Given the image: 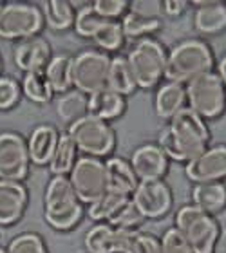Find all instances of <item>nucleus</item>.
Instances as JSON below:
<instances>
[{"instance_id":"f257e3e1","label":"nucleus","mask_w":226,"mask_h":253,"mask_svg":"<svg viewBox=\"0 0 226 253\" xmlns=\"http://www.w3.org/2000/svg\"><path fill=\"white\" fill-rule=\"evenodd\" d=\"M210 137L205 120L186 107L169 120L159 136V148L172 161L190 163L210 147Z\"/></svg>"},{"instance_id":"f03ea898","label":"nucleus","mask_w":226,"mask_h":253,"mask_svg":"<svg viewBox=\"0 0 226 253\" xmlns=\"http://www.w3.org/2000/svg\"><path fill=\"white\" fill-rule=\"evenodd\" d=\"M214 51L199 38H186L176 43L167 54L165 78L169 82L186 85L201 74L212 73L214 69Z\"/></svg>"},{"instance_id":"7ed1b4c3","label":"nucleus","mask_w":226,"mask_h":253,"mask_svg":"<svg viewBox=\"0 0 226 253\" xmlns=\"http://www.w3.org/2000/svg\"><path fill=\"white\" fill-rule=\"evenodd\" d=\"M84 217V203L74 194L67 175H53L44 194V219L54 230H73Z\"/></svg>"},{"instance_id":"20e7f679","label":"nucleus","mask_w":226,"mask_h":253,"mask_svg":"<svg viewBox=\"0 0 226 253\" xmlns=\"http://www.w3.org/2000/svg\"><path fill=\"white\" fill-rule=\"evenodd\" d=\"M176 230L194 253H214L221 226L214 215L194 205L181 206L176 213Z\"/></svg>"},{"instance_id":"39448f33","label":"nucleus","mask_w":226,"mask_h":253,"mask_svg":"<svg viewBox=\"0 0 226 253\" xmlns=\"http://www.w3.org/2000/svg\"><path fill=\"white\" fill-rule=\"evenodd\" d=\"M139 89H152L165 78L167 51L158 40L143 38L127 56Z\"/></svg>"},{"instance_id":"423d86ee","label":"nucleus","mask_w":226,"mask_h":253,"mask_svg":"<svg viewBox=\"0 0 226 253\" xmlns=\"http://www.w3.org/2000/svg\"><path fill=\"white\" fill-rule=\"evenodd\" d=\"M188 109L203 120H216L226 109V87L216 73L201 74L184 85Z\"/></svg>"},{"instance_id":"0eeeda50","label":"nucleus","mask_w":226,"mask_h":253,"mask_svg":"<svg viewBox=\"0 0 226 253\" xmlns=\"http://www.w3.org/2000/svg\"><path fill=\"white\" fill-rule=\"evenodd\" d=\"M67 134L76 148L90 158H107L116 147V132L111 123L89 114L69 125Z\"/></svg>"},{"instance_id":"6e6552de","label":"nucleus","mask_w":226,"mask_h":253,"mask_svg":"<svg viewBox=\"0 0 226 253\" xmlns=\"http://www.w3.org/2000/svg\"><path fill=\"white\" fill-rule=\"evenodd\" d=\"M44 26L40 7L27 2H9L0 9V38L24 40L35 37Z\"/></svg>"},{"instance_id":"1a4fd4ad","label":"nucleus","mask_w":226,"mask_h":253,"mask_svg":"<svg viewBox=\"0 0 226 253\" xmlns=\"http://www.w3.org/2000/svg\"><path fill=\"white\" fill-rule=\"evenodd\" d=\"M111 56L103 51L87 49L73 56V87L90 96L96 90L107 87Z\"/></svg>"},{"instance_id":"9d476101","label":"nucleus","mask_w":226,"mask_h":253,"mask_svg":"<svg viewBox=\"0 0 226 253\" xmlns=\"http://www.w3.org/2000/svg\"><path fill=\"white\" fill-rule=\"evenodd\" d=\"M69 183L84 205H90L107 190L105 161L90 156H82L69 172Z\"/></svg>"},{"instance_id":"9b49d317","label":"nucleus","mask_w":226,"mask_h":253,"mask_svg":"<svg viewBox=\"0 0 226 253\" xmlns=\"http://www.w3.org/2000/svg\"><path fill=\"white\" fill-rule=\"evenodd\" d=\"M27 141L13 130L0 132V179L22 183L29 174Z\"/></svg>"},{"instance_id":"f8f14e48","label":"nucleus","mask_w":226,"mask_h":253,"mask_svg":"<svg viewBox=\"0 0 226 253\" xmlns=\"http://www.w3.org/2000/svg\"><path fill=\"white\" fill-rule=\"evenodd\" d=\"M131 201L147 219H159L167 215L172 208L174 197L170 186L163 179L159 181H139L132 192Z\"/></svg>"},{"instance_id":"ddd939ff","label":"nucleus","mask_w":226,"mask_h":253,"mask_svg":"<svg viewBox=\"0 0 226 253\" xmlns=\"http://www.w3.org/2000/svg\"><path fill=\"white\" fill-rule=\"evenodd\" d=\"M184 174L195 185L226 179V145L221 143V145L208 147L205 152L186 163Z\"/></svg>"},{"instance_id":"4468645a","label":"nucleus","mask_w":226,"mask_h":253,"mask_svg":"<svg viewBox=\"0 0 226 253\" xmlns=\"http://www.w3.org/2000/svg\"><path fill=\"white\" fill-rule=\"evenodd\" d=\"M137 232H121L98 222L85 235V248L89 253H131Z\"/></svg>"},{"instance_id":"2eb2a0df","label":"nucleus","mask_w":226,"mask_h":253,"mask_svg":"<svg viewBox=\"0 0 226 253\" xmlns=\"http://www.w3.org/2000/svg\"><path fill=\"white\" fill-rule=\"evenodd\" d=\"M131 167L137 181H159L169 170V158L159 145L145 143L132 152Z\"/></svg>"},{"instance_id":"dca6fc26","label":"nucleus","mask_w":226,"mask_h":253,"mask_svg":"<svg viewBox=\"0 0 226 253\" xmlns=\"http://www.w3.org/2000/svg\"><path fill=\"white\" fill-rule=\"evenodd\" d=\"M53 58L51 45L44 37L35 35V37L18 40L13 51V60L15 65L24 73H38L47 67L49 60Z\"/></svg>"},{"instance_id":"f3484780","label":"nucleus","mask_w":226,"mask_h":253,"mask_svg":"<svg viewBox=\"0 0 226 253\" xmlns=\"http://www.w3.org/2000/svg\"><path fill=\"white\" fill-rule=\"evenodd\" d=\"M29 203L24 183L0 179V226H11L20 221Z\"/></svg>"},{"instance_id":"a211bd4d","label":"nucleus","mask_w":226,"mask_h":253,"mask_svg":"<svg viewBox=\"0 0 226 253\" xmlns=\"http://www.w3.org/2000/svg\"><path fill=\"white\" fill-rule=\"evenodd\" d=\"M60 139V132L54 125L42 123L33 128L31 136L27 139V152L29 159L35 165H49L54 154V148Z\"/></svg>"},{"instance_id":"6ab92c4d","label":"nucleus","mask_w":226,"mask_h":253,"mask_svg":"<svg viewBox=\"0 0 226 253\" xmlns=\"http://www.w3.org/2000/svg\"><path fill=\"white\" fill-rule=\"evenodd\" d=\"M127 109L125 96L118 94L109 87L96 90L89 96V116H94L103 122L120 118Z\"/></svg>"},{"instance_id":"aec40b11","label":"nucleus","mask_w":226,"mask_h":253,"mask_svg":"<svg viewBox=\"0 0 226 253\" xmlns=\"http://www.w3.org/2000/svg\"><path fill=\"white\" fill-rule=\"evenodd\" d=\"M156 114L161 120H172L179 111L186 109V87L183 84L167 82L158 89L154 100Z\"/></svg>"},{"instance_id":"412c9836","label":"nucleus","mask_w":226,"mask_h":253,"mask_svg":"<svg viewBox=\"0 0 226 253\" xmlns=\"http://www.w3.org/2000/svg\"><path fill=\"white\" fill-rule=\"evenodd\" d=\"M105 174H107V188L118 194H123L131 197L132 192L137 186V177L131 167V161L123 158H109L105 161Z\"/></svg>"},{"instance_id":"4be33fe9","label":"nucleus","mask_w":226,"mask_h":253,"mask_svg":"<svg viewBox=\"0 0 226 253\" xmlns=\"http://www.w3.org/2000/svg\"><path fill=\"white\" fill-rule=\"evenodd\" d=\"M197 9L194 13V26L199 33L216 35L226 29V4L214 0L195 2Z\"/></svg>"},{"instance_id":"5701e85b","label":"nucleus","mask_w":226,"mask_h":253,"mask_svg":"<svg viewBox=\"0 0 226 253\" xmlns=\"http://www.w3.org/2000/svg\"><path fill=\"white\" fill-rule=\"evenodd\" d=\"M194 206L206 213H219L226 208V185L223 181L217 183H197L192 188Z\"/></svg>"},{"instance_id":"b1692460","label":"nucleus","mask_w":226,"mask_h":253,"mask_svg":"<svg viewBox=\"0 0 226 253\" xmlns=\"http://www.w3.org/2000/svg\"><path fill=\"white\" fill-rule=\"evenodd\" d=\"M163 26V22L159 15H150V13H141L136 9H129L123 15L121 20V29L125 33V37L131 38H148V35L159 31V27Z\"/></svg>"},{"instance_id":"393cba45","label":"nucleus","mask_w":226,"mask_h":253,"mask_svg":"<svg viewBox=\"0 0 226 253\" xmlns=\"http://www.w3.org/2000/svg\"><path fill=\"white\" fill-rule=\"evenodd\" d=\"M49 85L54 92H67L73 87V56L71 54H56L49 60L44 69Z\"/></svg>"},{"instance_id":"a878e982","label":"nucleus","mask_w":226,"mask_h":253,"mask_svg":"<svg viewBox=\"0 0 226 253\" xmlns=\"http://www.w3.org/2000/svg\"><path fill=\"white\" fill-rule=\"evenodd\" d=\"M56 114L69 125L89 114V96L80 90H67L56 100Z\"/></svg>"},{"instance_id":"bb28decb","label":"nucleus","mask_w":226,"mask_h":253,"mask_svg":"<svg viewBox=\"0 0 226 253\" xmlns=\"http://www.w3.org/2000/svg\"><path fill=\"white\" fill-rule=\"evenodd\" d=\"M107 87L121 96H129L136 90V78H134V73H132L129 60L125 56L111 58L109 74H107Z\"/></svg>"},{"instance_id":"cd10ccee","label":"nucleus","mask_w":226,"mask_h":253,"mask_svg":"<svg viewBox=\"0 0 226 253\" xmlns=\"http://www.w3.org/2000/svg\"><path fill=\"white\" fill-rule=\"evenodd\" d=\"M78 161V148L69 137V134H60L58 145L54 148V154L49 161V170L53 175H69L73 170L74 163Z\"/></svg>"},{"instance_id":"c85d7f7f","label":"nucleus","mask_w":226,"mask_h":253,"mask_svg":"<svg viewBox=\"0 0 226 253\" xmlns=\"http://www.w3.org/2000/svg\"><path fill=\"white\" fill-rule=\"evenodd\" d=\"M44 20L53 31H63L73 27L76 7L67 0H51L44 5Z\"/></svg>"},{"instance_id":"c756f323","label":"nucleus","mask_w":226,"mask_h":253,"mask_svg":"<svg viewBox=\"0 0 226 253\" xmlns=\"http://www.w3.org/2000/svg\"><path fill=\"white\" fill-rule=\"evenodd\" d=\"M20 89H22V92H24V96H26L27 100L35 101V103H40V105L49 103L54 96V90L51 89V85H49L44 71L24 74Z\"/></svg>"},{"instance_id":"7c9ffc66","label":"nucleus","mask_w":226,"mask_h":253,"mask_svg":"<svg viewBox=\"0 0 226 253\" xmlns=\"http://www.w3.org/2000/svg\"><path fill=\"white\" fill-rule=\"evenodd\" d=\"M92 40L103 53L118 51L125 43V33L121 29V22L118 20H103L100 27L92 35Z\"/></svg>"},{"instance_id":"2f4dec72","label":"nucleus","mask_w":226,"mask_h":253,"mask_svg":"<svg viewBox=\"0 0 226 253\" xmlns=\"http://www.w3.org/2000/svg\"><path fill=\"white\" fill-rule=\"evenodd\" d=\"M129 199H131V197H127V195L118 194V192H112V190L107 188L94 203H90L87 213H89V217L92 221H98V222L109 221V217Z\"/></svg>"},{"instance_id":"473e14b6","label":"nucleus","mask_w":226,"mask_h":253,"mask_svg":"<svg viewBox=\"0 0 226 253\" xmlns=\"http://www.w3.org/2000/svg\"><path fill=\"white\" fill-rule=\"evenodd\" d=\"M143 222H145V217L136 208V205L129 199L109 217L107 224L116 230H121V232H137V228L141 226Z\"/></svg>"},{"instance_id":"72a5a7b5","label":"nucleus","mask_w":226,"mask_h":253,"mask_svg":"<svg viewBox=\"0 0 226 253\" xmlns=\"http://www.w3.org/2000/svg\"><path fill=\"white\" fill-rule=\"evenodd\" d=\"M103 20H105V18H101V16L96 13V9L92 7V4H85V5H82V7L76 9L73 27L80 37L92 38V35H94L96 29L100 27V24Z\"/></svg>"},{"instance_id":"f704fd0d","label":"nucleus","mask_w":226,"mask_h":253,"mask_svg":"<svg viewBox=\"0 0 226 253\" xmlns=\"http://www.w3.org/2000/svg\"><path fill=\"white\" fill-rule=\"evenodd\" d=\"M7 253H47L45 243L40 235L33 232H26L16 235L5 248Z\"/></svg>"},{"instance_id":"c9c22d12","label":"nucleus","mask_w":226,"mask_h":253,"mask_svg":"<svg viewBox=\"0 0 226 253\" xmlns=\"http://www.w3.org/2000/svg\"><path fill=\"white\" fill-rule=\"evenodd\" d=\"M20 84L11 76H0V111H9L20 101Z\"/></svg>"},{"instance_id":"e433bc0d","label":"nucleus","mask_w":226,"mask_h":253,"mask_svg":"<svg viewBox=\"0 0 226 253\" xmlns=\"http://www.w3.org/2000/svg\"><path fill=\"white\" fill-rule=\"evenodd\" d=\"M92 7L96 13L105 20H116L118 16L125 15L129 11V2L125 0H96Z\"/></svg>"},{"instance_id":"4c0bfd02","label":"nucleus","mask_w":226,"mask_h":253,"mask_svg":"<svg viewBox=\"0 0 226 253\" xmlns=\"http://www.w3.org/2000/svg\"><path fill=\"white\" fill-rule=\"evenodd\" d=\"M159 246H161V253H194L176 228H169L165 232L163 237L159 239Z\"/></svg>"},{"instance_id":"58836bf2","label":"nucleus","mask_w":226,"mask_h":253,"mask_svg":"<svg viewBox=\"0 0 226 253\" xmlns=\"http://www.w3.org/2000/svg\"><path fill=\"white\" fill-rule=\"evenodd\" d=\"M131 253H161L159 239L156 235H150V233L137 232Z\"/></svg>"},{"instance_id":"ea45409f","label":"nucleus","mask_w":226,"mask_h":253,"mask_svg":"<svg viewBox=\"0 0 226 253\" xmlns=\"http://www.w3.org/2000/svg\"><path fill=\"white\" fill-rule=\"evenodd\" d=\"M186 9V2L184 0H167L165 4H161V11L169 16H179Z\"/></svg>"},{"instance_id":"a19ab883","label":"nucleus","mask_w":226,"mask_h":253,"mask_svg":"<svg viewBox=\"0 0 226 253\" xmlns=\"http://www.w3.org/2000/svg\"><path fill=\"white\" fill-rule=\"evenodd\" d=\"M214 253H226V230L221 232L219 239H217V244L216 248H214Z\"/></svg>"},{"instance_id":"79ce46f5","label":"nucleus","mask_w":226,"mask_h":253,"mask_svg":"<svg viewBox=\"0 0 226 253\" xmlns=\"http://www.w3.org/2000/svg\"><path fill=\"white\" fill-rule=\"evenodd\" d=\"M217 76L221 78V82L225 84V87H226V54L221 58L219 65H217Z\"/></svg>"},{"instance_id":"37998d69","label":"nucleus","mask_w":226,"mask_h":253,"mask_svg":"<svg viewBox=\"0 0 226 253\" xmlns=\"http://www.w3.org/2000/svg\"><path fill=\"white\" fill-rule=\"evenodd\" d=\"M0 253H7V252H5V248H2V246H0Z\"/></svg>"},{"instance_id":"c03bdc74","label":"nucleus","mask_w":226,"mask_h":253,"mask_svg":"<svg viewBox=\"0 0 226 253\" xmlns=\"http://www.w3.org/2000/svg\"><path fill=\"white\" fill-rule=\"evenodd\" d=\"M0 241H2V232H0Z\"/></svg>"},{"instance_id":"a18cd8bd","label":"nucleus","mask_w":226,"mask_h":253,"mask_svg":"<svg viewBox=\"0 0 226 253\" xmlns=\"http://www.w3.org/2000/svg\"><path fill=\"white\" fill-rule=\"evenodd\" d=\"M2 5H4V4H2V2H0V9H2Z\"/></svg>"}]
</instances>
